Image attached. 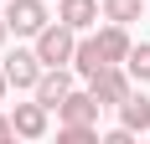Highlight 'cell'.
Returning a JSON list of instances; mask_svg holds the SVG:
<instances>
[{"instance_id":"1","label":"cell","mask_w":150,"mask_h":144,"mask_svg":"<svg viewBox=\"0 0 150 144\" xmlns=\"http://www.w3.org/2000/svg\"><path fill=\"white\" fill-rule=\"evenodd\" d=\"M73 52H78V31L73 26L47 21L36 31V57H42V67H73Z\"/></svg>"},{"instance_id":"2","label":"cell","mask_w":150,"mask_h":144,"mask_svg":"<svg viewBox=\"0 0 150 144\" xmlns=\"http://www.w3.org/2000/svg\"><path fill=\"white\" fill-rule=\"evenodd\" d=\"M47 21H52V15H47L42 0H5V26H11L16 36H36Z\"/></svg>"},{"instance_id":"3","label":"cell","mask_w":150,"mask_h":144,"mask_svg":"<svg viewBox=\"0 0 150 144\" xmlns=\"http://www.w3.org/2000/svg\"><path fill=\"white\" fill-rule=\"evenodd\" d=\"M88 93L98 98V108H119V103L129 98V72H119V67H104L98 77H88Z\"/></svg>"},{"instance_id":"4","label":"cell","mask_w":150,"mask_h":144,"mask_svg":"<svg viewBox=\"0 0 150 144\" xmlns=\"http://www.w3.org/2000/svg\"><path fill=\"white\" fill-rule=\"evenodd\" d=\"M31 93H36V103L57 108V103L73 93V72H67V67H42V77H36V87H31Z\"/></svg>"},{"instance_id":"5","label":"cell","mask_w":150,"mask_h":144,"mask_svg":"<svg viewBox=\"0 0 150 144\" xmlns=\"http://www.w3.org/2000/svg\"><path fill=\"white\" fill-rule=\"evenodd\" d=\"M36 77H42V57H36V46L5 57V82H11V87H36Z\"/></svg>"},{"instance_id":"6","label":"cell","mask_w":150,"mask_h":144,"mask_svg":"<svg viewBox=\"0 0 150 144\" xmlns=\"http://www.w3.org/2000/svg\"><path fill=\"white\" fill-rule=\"evenodd\" d=\"M98 0H57V21L62 26H73V31H88L93 21H98Z\"/></svg>"},{"instance_id":"7","label":"cell","mask_w":150,"mask_h":144,"mask_svg":"<svg viewBox=\"0 0 150 144\" xmlns=\"http://www.w3.org/2000/svg\"><path fill=\"white\" fill-rule=\"evenodd\" d=\"M11 124H16L21 139H42V134H47V103H16Z\"/></svg>"},{"instance_id":"8","label":"cell","mask_w":150,"mask_h":144,"mask_svg":"<svg viewBox=\"0 0 150 144\" xmlns=\"http://www.w3.org/2000/svg\"><path fill=\"white\" fill-rule=\"evenodd\" d=\"M62 124H98V98L93 93H67V98L57 103Z\"/></svg>"},{"instance_id":"9","label":"cell","mask_w":150,"mask_h":144,"mask_svg":"<svg viewBox=\"0 0 150 144\" xmlns=\"http://www.w3.org/2000/svg\"><path fill=\"white\" fill-rule=\"evenodd\" d=\"M129 46H135V41H129V31H124L119 21H109V26L98 31V52H104V62H109V67H119V62L129 57Z\"/></svg>"},{"instance_id":"10","label":"cell","mask_w":150,"mask_h":144,"mask_svg":"<svg viewBox=\"0 0 150 144\" xmlns=\"http://www.w3.org/2000/svg\"><path fill=\"white\" fill-rule=\"evenodd\" d=\"M109 62H104V52H98V36H83L78 41V52H73V72L78 77H98Z\"/></svg>"},{"instance_id":"11","label":"cell","mask_w":150,"mask_h":144,"mask_svg":"<svg viewBox=\"0 0 150 144\" xmlns=\"http://www.w3.org/2000/svg\"><path fill=\"white\" fill-rule=\"evenodd\" d=\"M119 124H124L129 134H145V129H150V98H145V93H140V98L129 93V98L119 103Z\"/></svg>"},{"instance_id":"12","label":"cell","mask_w":150,"mask_h":144,"mask_svg":"<svg viewBox=\"0 0 150 144\" xmlns=\"http://www.w3.org/2000/svg\"><path fill=\"white\" fill-rule=\"evenodd\" d=\"M140 10H145V0H104V21H119V26L140 21Z\"/></svg>"},{"instance_id":"13","label":"cell","mask_w":150,"mask_h":144,"mask_svg":"<svg viewBox=\"0 0 150 144\" xmlns=\"http://www.w3.org/2000/svg\"><path fill=\"white\" fill-rule=\"evenodd\" d=\"M129 77H135V82H150V41H140V46H129Z\"/></svg>"},{"instance_id":"14","label":"cell","mask_w":150,"mask_h":144,"mask_svg":"<svg viewBox=\"0 0 150 144\" xmlns=\"http://www.w3.org/2000/svg\"><path fill=\"white\" fill-rule=\"evenodd\" d=\"M57 139L62 144H98V129H93V124H62Z\"/></svg>"},{"instance_id":"15","label":"cell","mask_w":150,"mask_h":144,"mask_svg":"<svg viewBox=\"0 0 150 144\" xmlns=\"http://www.w3.org/2000/svg\"><path fill=\"white\" fill-rule=\"evenodd\" d=\"M5 139H16V124H11L5 113H0V144H5Z\"/></svg>"},{"instance_id":"16","label":"cell","mask_w":150,"mask_h":144,"mask_svg":"<svg viewBox=\"0 0 150 144\" xmlns=\"http://www.w3.org/2000/svg\"><path fill=\"white\" fill-rule=\"evenodd\" d=\"M5 36H11V26H5V15H0V46H5Z\"/></svg>"},{"instance_id":"17","label":"cell","mask_w":150,"mask_h":144,"mask_svg":"<svg viewBox=\"0 0 150 144\" xmlns=\"http://www.w3.org/2000/svg\"><path fill=\"white\" fill-rule=\"evenodd\" d=\"M5 87H11V82H5V67H0V98H5Z\"/></svg>"}]
</instances>
